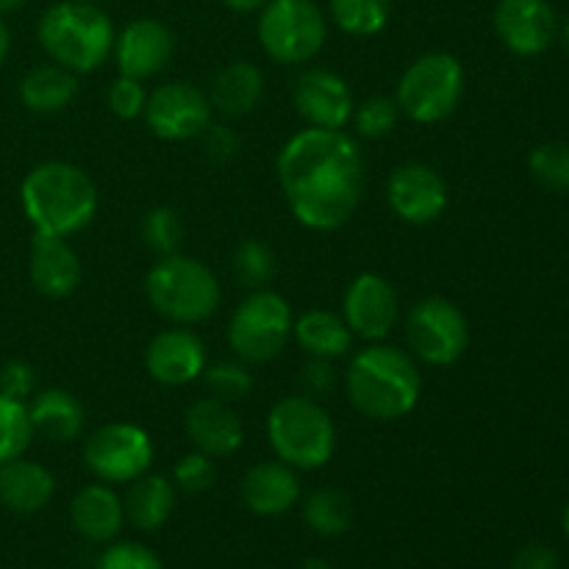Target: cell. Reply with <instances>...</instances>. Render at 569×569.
I'll return each instance as SVG.
<instances>
[{
	"label": "cell",
	"mask_w": 569,
	"mask_h": 569,
	"mask_svg": "<svg viewBox=\"0 0 569 569\" xmlns=\"http://www.w3.org/2000/svg\"><path fill=\"white\" fill-rule=\"evenodd\" d=\"M276 172L295 220L311 231L342 228L365 194V156L345 131L295 133L278 153Z\"/></svg>",
	"instance_id": "obj_1"
},
{
	"label": "cell",
	"mask_w": 569,
	"mask_h": 569,
	"mask_svg": "<svg viewBox=\"0 0 569 569\" xmlns=\"http://www.w3.org/2000/svg\"><path fill=\"white\" fill-rule=\"evenodd\" d=\"M345 387L359 415L392 422L415 411L422 392V376L415 356L392 345L372 342L350 359Z\"/></svg>",
	"instance_id": "obj_2"
},
{
	"label": "cell",
	"mask_w": 569,
	"mask_h": 569,
	"mask_svg": "<svg viewBox=\"0 0 569 569\" xmlns=\"http://www.w3.org/2000/svg\"><path fill=\"white\" fill-rule=\"evenodd\" d=\"M20 203L33 233L72 237L98 214V189L81 167L70 161H44L26 176Z\"/></svg>",
	"instance_id": "obj_3"
},
{
	"label": "cell",
	"mask_w": 569,
	"mask_h": 569,
	"mask_svg": "<svg viewBox=\"0 0 569 569\" xmlns=\"http://www.w3.org/2000/svg\"><path fill=\"white\" fill-rule=\"evenodd\" d=\"M39 44L53 64L76 72H94L114 50V26L98 3L61 0L53 3L37 26Z\"/></svg>",
	"instance_id": "obj_4"
},
{
	"label": "cell",
	"mask_w": 569,
	"mask_h": 569,
	"mask_svg": "<svg viewBox=\"0 0 569 569\" xmlns=\"http://www.w3.org/2000/svg\"><path fill=\"white\" fill-rule=\"evenodd\" d=\"M267 437L272 450L292 470H320L333 459L337 428L331 415L311 395H289L270 409Z\"/></svg>",
	"instance_id": "obj_5"
},
{
	"label": "cell",
	"mask_w": 569,
	"mask_h": 569,
	"mask_svg": "<svg viewBox=\"0 0 569 569\" xmlns=\"http://www.w3.org/2000/svg\"><path fill=\"white\" fill-rule=\"evenodd\" d=\"M150 306L176 326H198L220 306V283L198 259L172 253L156 261L144 278Z\"/></svg>",
	"instance_id": "obj_6"
},
{
	"label": "cell",
	"mask_w": 569,
	"mask_h": 569,
	"mask_svg": "<svg viewBox=\"0 0 569 569\" xmlns=\"http://www.w3.org/2000/svg\"><path fill=\"white\" fill-rule=\"evenodd\" d=\"M465 98V67L453 53L433 50L406 67L398 81V109L409 120L433 126L459 109Z\"/></svg>",
	"instance_id": "obj_7"
},
{
	"label": "cell",
	"mask_w": 569,
	"mask_h": 569,
	"mask_svg": "<svg viewBox=\"0 0 569 569\" xmlns=\"http://www.w3.org/2000/svg\"><path fill=\"white\" fill-rule=\"evenodd\" d=\"M292 309L270 289L250 292L228 322V345L244 365H267L292 337Z\"/></svg>",
	"instance_id": "obj_8"
},
{
	"label": "cell",
	"mask_w": 569,
	"mask_h": 569,
	"mask_svg": "<svg viewBox=\"0 0 569 569\" xmlns=\"http://www.w3.org/2000/svg\"><path fill=\"white\" fill-rule=\"evenodd\" d=\"M328 20L315 0H270L259 17V42L278 64H306L322 50Z\"/></svg>",
	"instance_id": "obj_9"
},
{
	"label": "cell",
	"mask_w": 569,
	"mask_h": 569,
	"mask_svg": "<svg viewBox=\"0 0 569 569\" xmlns=\"http://www.w3.org/2000/svg\"><path fill=\"white\" fill-rule=\"evenodd\" d=\"M406 339L415 359L431 367H453L470 345L467 317L453 300L426 298L406 317Z\"/></svg>",
	"instance_id": "obj_10"
},
{
	"label": "cell",
	"mask_w": 569,
	"mask_h": 569,
	"mask_svg": "<svg viewBox=\"0 0 569 569\" xmlns=\"http://www.w3.org/2000/svg\"><path fill=\"white\" fill-rule=\"evenodd\" d=\"M153 439L133 422H109L83 442V465L103 483H131L150 472Z\"/></svg>",
	"instance_id": "obj_11"
},
{
	"label": "cell",
	"mask_w": 569,
	"mask_h": 569,
	"mask_svg": "<svg viewBox=\"0 0 569 569\" xmlns=\"http://www.w3.org/2000/svg\"><path fill=\"white\" fill-rule=\"evenodd\" d=\"M211 100L187 81L161 83L148 94L144 122L164 142H189L211 126Z\"/></svg>",
	"instance_id": "obj_12"
},
{
	"label": "cell",
	"mask_w": 569,
	"mask_h": 569,
	"mask_svg": "<svg viewBox=\"0 0 569 569\" xmlns=\"http://www.w3.org/2000/svg\"><path fill=\"white\" fill-rule=\"evenodd\" d=\"M342 317L353 337L381 342L400 317V300L392 283L378 272H361L345 289Z\"/></svg>",
	"instance_id": "obj_13"
},
{
	"label": "cell",
	"mask_w": 569,
	"mask_h": 569,
	"mask_svg": "<svg viewBox=\"0 0 569 569\" xmlns=\"http://www.w3.org/2000/svg\"><path fill=\"white\" fill-rule=\"evenodd\" d=\"M389 209L409 226H428L448 209V183L433 167L411 161L398 167L387 181Z\"/></svg>",
	"instance_id": "obj_14"
},
{
	"label": "cell",
	"mask_w": 569,
	"mask_h": 569,
	"mask_svg": "<svg viewBox=\"0 0 569 569\" xmlns=\"http://www.w3.org/2000/svg\"><path fill=\"white\" fill-rule=\"evenodd\" d=\"M295 109L309 122V128L345 131L353 120V92L348 81L326 67H311L295 83Z\"/></svg>",
	"instance_id": "obj_15"
},
{
	"label": "cell",
	"mask_w": 569,
	"mask_h": 569,
	"mask_svg": "<svg viewBox=\"0 0 569 569\" xmlns=\"http://www.w3.org/2000/svg\"><path fill=\"white\" fill-rule=\"evenodd\" d=\"M495 31L517 56H539L553 44L559 20L548 0H500L495 6Z\"/></svg>",
	"instance_id": "obj_16"
},
{
	"label": "cell",
	"mask_w": 569,
	"mask_h": 569,
	"mask_svg": "<svg viewBox=\"0 0 569 569\" xmlns=\"http://www.w3.org/2000/svg\"><path fill=\"white\" fill-rule=\"evenodd\" d=\"M172 50H176V39L170 28L153 17H139L131 26L122 28L120 37H114L111 53H114L120 76L148 81L170 64Z\"/></svg>",
	"instance_id": "obj_17"
},
{
	"label": "cell",
	"mask_w": 569,
	"mask_h": 569,
	"mask_svg": "<svg viewBox=\"0 0 569 569\" xmlns=\"http://www.w3.org/2000/svg\"><path fill=\"white\" fill-rule=\"evenodd\" d=\"M144 367L161 387H187L206 370V345L189 328H167L144 350Z\"/></svg>",
	"instance_id": "obj_18"
},
{
	"label": "cell",
	"mask_w": 569,
	"mask_h": 569,
	"mask_svg": "<svg viewBox=\"0 0 569 569\" xmlns=\"http://www.w3.org/2000/svg\"><path fill=\"white\" fill-rule=\"evenodd\" d=\"M183 431L194 450L211 456V459H226L233 456L244 442V428L231 403L217 398H200L183 415Z\"/></svg>",
	"instance_id": "obj_19"
},
{
	"label": "cell",
	"mask_w": 569,
	"mask_h": 569,
	"mask_svg": "<svg viewBox=\"0 0 569 569\" xmlns=\"http://www.w3.org/2000/svg\"><path fill=\"white\" fill-rule=\"evenodd\" d=\"M81 259L67 244V239L33 233L28 276L37 292H42L44 298H67L81 283Z\"/></svg>",
	"instance_id": "obj_20"
},
{
	"label": "cell",
	"mask_w": 569,
	"mask_h": 569,
	"mask_svg": "<svg viewBox=\"0 0 569 569\" xmlns=\"http://www.w3.org/2000/svg\"><path fill=\"white\" fill-rule=\"evenodd\" d=\"M242 500L253 515L281 517L300 500L298 470L276 461H259L242 478Z\"/></svg>",
	"instance_id": "obj_21"
},
{
	"label": "cell",
	"mask_w": 569,
	"mask_h": 569,
	"mask_svg": "<svg viewBox=\"0 0 569 569\" xmlns=\"http://www.w3.org/2000/svg\"><path fill=\"white\" fill-rule=\"evenodd\" d=\"M70 520L78 537L94 545H109L120 537L122 526H126V506L109 483H89V487L78 489V495L72 498Z\"/></svg>",
	"instance_id": "obj_22"
},
{
	"label": "cell",
	"mask_w": 569,
	"mask_h": 569,
	"mask_svg": "<svg viewBox=\"0 0 569 569\" xmlns=\"http://www.w3.org/2000/svg\"><path fill=\"white\" fill-rule=\"evenodd\" d=\"M56 478L39 461L11 459L0 465V506L14 515H37L53 500Z\"/></svg>",
	"instance_id": "obj_23"
},
{
	"label": "cell",
	"mask_w": 569,
	"mask_h": 569,
	"mask_svg": "<svg viewBox=\"0 0 569 569\" xmlns=\"http://www.w3.org/2000/svg\"><path fill=\"white\" fill-rule=\"evenodd\" d=\"M33 433H42L50 442H76L87 426L83 403L67 389H42L33 392L28 403Z\"/></svg>",
	"instance_id": "obj_24"
},
{
	"label": "cell",
	"mask_w": 569,
	"mask_h": 569,
	"mask_svg": "<svg viewBox=\"0 0 569 569\" xmlns=\"http://www.w3.org/2000/svg\"><path fill=\"white\" fill-rule=\"evenodd\" d=\"M264 98V76L250 61H231L211 81V109L226 117H244Z\"/></svg>",
	"instance_id": "obj_25"
},
{
	"label": "cell",
	"mask_w": 569,
	"mask_h": 569,
	"mask_svg": "<svg viewBox=\"0 0 569 569\" xmlns=\"http://www.w3.org/2000/svg\"><path fill=\"white\" fill-rule=\"evenodd\" d=\"M176 483L164 476H150L144 472L142 478L131 481L126 500V520L133 528L144 533H153L170 522L172 511H176Z\"/></svg>",
	"instance_id": "obj_26"
},
{
	"label": "cell",
	"mask_w": 569,
	"mask_h": 569,
	"mask_svg": "<svg viewBox=\"0 0 569 569\" xmlns=\"http://www.w3.org/2000/svg\"><path fill=\"white\" fill-rule=\"evenodd\" d=\"M292 337L303 348L306 356L328 361L342 359L350 345H353V331L348 328L345 317L322 309H311L300 315L292 322Z\"/></svg>",
	"instance_id": "obj_27"
},
{
	"label": "cell",
	"mask_w": 569,
	"mask_h": 569,
	"mask_svg": "<svg viewBox=\"0 0 569 569\" xmlns=\"http://www.w3.org/2000/svg\"><path fill=\"white\" fill-rule=\"evenodd\" d=\"M78 78L76 72L59 64L33 67L20 81V100L33 114H56L64 111L76 100Z\"/></svg>",
	"instance_id": "obj_28"
},
{
	"label": "cell",
	"mask_w": 569,
	"mask_h": 569,
	"mask_svg": "<svg viewBox=\"0 0 569 569\" xmlns=\"http://www.w3.org/2000/svg\"><path fill=\"white\" fill-rule=\"evenodd\" d=\"M303 522L317 537H342L353 526V500L342 489H317L306 498Z\"/></svg>",
	"instance_id": "obj_29"
},
{
	"label": "cell",
	"mask_w": 569,
	"mask_h": 569,
	"mask_svg": "<svg viewBox=\"0 0 569 569\" xmlns=\"http://www.w3.org/2000/svg\"><path fill=\"white\" fill-rule=\"evenodd\" d=\"M333 22L350 37H376L389 26L392 0H328Z\"/></svg>",
	"instance_id": "obj_30"
},
{
	"label": "cell",
	"mask_w": 569,
	"mask_h": 569,
	"mask_svg": "<svg viewBox=\"0 0 569 569\" xmlns=\"http://www.w3.org/2000/svg\"><path fill=\"white\" fill-rule=\"evenodd\" d=\"M31 439L33 426L28 417V403L0 395V465L26 456Z\"/></svg>",
	"instance_id": "obj_31"
},
{
	"label": "cell",
	"mask_w": 569,
	"mask_h": 569,
	"mask_svg": "<svg viewBox=\"0 0 569 569\" xmlns=\"http://www.w3.org/2000/svg\"><path fill=\"white\" fill-rule=\"evenodd\" d=\"M276 276V256L261 239H244L233 250V278L244 289H267V283Z\"/></svg>",
	"instance_id": "obj_32"
},
{
	"label": "cell",
	"mask_w": 569,
	"mask_h": 569,
	"mask_svg": "<svg viewBox=\"0 0 569 569\" xmlns=\"http://www.w3.org/2000/svg\"><path fill=\"white\" fill-rule=\"evenodd\" d=\"M142 242L144 248L153 250L159 259L178 253L183 244L181 217H178L172 209H167V206L150 209L148 214L142 217Z\"/></svg>",
	"instance_id": "obj_33"
},
{
	"label": "cell",
	"mask_w": 569,
	"mask_h": 569,
	"mask_svg": "<svg viewBox=\"0 0 569 569\" xmlns=\"http://www.w3.org/2000/svg\"><path fill=\"white\" fill-rule=\"evenodd\" d=\"M206 389L211 392V398L226 400V403H233V400H244L250 392H253V372L248 370L244 361H217V365L206 367L203 370Z\"/></svg>",
	"instance_id": "obj_34"
},
{
	"label": "cell",
	"mask_w": 569,
	"mask_h": 569,
	"mask_svg": "<svg viewBox=\"0 0 569 569\" xmlns=\"http://www.w3.org/2000/svg\"><path fill=\"white\" fill-rule=\"evenodd\" d=\"M531 176L550 192H569V142H545L531 150Z\"/></svg>",
	"instance_id": "obj_35"
},
{
	"label": "cell",
	"mask_w": 569,
	"mask_h": 569,
	"mask_svg": "<svg viewBox=\"0 0 569 569\" xmlns=\"http://www.w3.org/2000/svg\"><path fill=\"white\" fill-rule=\"evenodd\" d=\"M398 117H400L398 100L383 98V94H378V98H367L365 103L353 109L356 131H359L365 139H381L387 137V133H392L395 126H398Z\"/></svg>",
	"instance_id": "obj_36"
},
{
	"label": "cell",
	"mask_w": 569,
	"mask_h": 569,
	"mask_svg": "<svg viewBox=\"0 0 569 569\" xmlns=\"http://www.w3.org/2000/svg\"><path fill=\"white\" fill-rule=\"evenodd\" d=\"M214 478H217L214 459L200 453V450H192V453L183 456V459L176 465V470H172V483H176V489H181V492L187 495L209 492V489L214 487Z\"/></svg>",
	"instance_id": "obj_37"
},
{
	"label": "cell",
	"mask_w": 569,
	"mask_h": 569,
	"mask_svg": "<svg viewBox=\"0 0 569 569\" xmlns=\"http://www.w3.org/2000/svg\"><path fill=\"white\" fill-rule=\"evenodd\" d=\"M94 569H164L159 556L139 542H109Z\"/></svg>",
	"instance_id": "obj_38"
},
{
	"label": "cell",
	"mask_w": 569,
	"mask_h": 569,
	"mask_svg": "<svg viewBox=\"0 0 569 569\" xmlns=\"http://www.w3.org/2000/svg\"><path fill=\"white\" fill-rule=\"evenodd\" d=\"M109 109L114 111L120 120H137V117L144 114V106H148V89H144L142 81L137 78L120 76L109 87Z\"/></svg>",
	"instance_id": "obj_39"
},
{
	"label": "cell",
	"mask_w": 569,
	"mask_h": 569,
	"mask_svg": "<svg viewBox=\"0 0 569 569\" xmlns=\"http://www.w3.org/2000/svg\"><path fill=\"white\" fill-rule=\"evenodd\" d=\"M37 392V370L28 361H9L0 367V395L11 400H31Z\"/></svg>",
	"instance_id": "obj_40"
},
{
	"label": "cell",
	"mask_w": 569,
	"mask_h": 569,
	"mask_svg": "<svg viewBox=\"0 0 569 569\" xmlns=\"http://www.w3.org/2000/svg\"><path fill=\"white\" fill-rule=\"evenodd\" d=\"M200 137H203L206 156H209L211 161H220V164L222 161H231L233 156L239 153V144H242V139L237 137V131H233V128L214 126V122H211V126L206 128Z\"/></svg>",
	"instance_id": "obj_41"
},
{
	"label": "cell",
	"mask_w": 569,
	"mask_h": 569,
	"mask_svg": "<svg viewBox=\"0 0 569 569\" xmlns=\"http://www.w3.org/2000/svg\"><path fill=\"white\" fill-rule=\"evenodd\" d=\"M300 381H303V389L317 398V395L328 392L337 381V372H333V365L328 359H311L309 365L300 370Z\"/></svg>",
	"instance_id": "obj_42"
},
{
	"label": "cell",
	"mask_w": 569,
	"mask_h": 569,
	"mask_svg": "<svg viewBox=\"0 0 569 569\" xmlns=\"http://www.w3.org/2000/svg\"><path fill=\"white\" fill-rule=\"evenodd\" d=\"M511 569H559V556L553 548L542 542L526 545L511 559Z\"/></svg>",
	"instance_id": "obj_43"
},
{
	"label": "cell",
	"mask_w": 569,
	"mask_h": 569,
	"mask_svg": "<svg viewBox=\"0 0 569 569\" xmlns=\"http://www.w3.org/2000/svg\"><path fill=\"white\" fill-rule=\"evenodd\" d=\"M222 3H226L231 11H237V14H253V11L264 9L270 0H222Z\"/></svg>",
	"instance_id": "obj_44"
},
{
	"label": "cell",
	"mask_w": 569,
	"mask_h": 569,
	"mask_svg": "<svg viewBox=\"0 0 569 569\" xmlns=\"http://www.w3.org/2000/svg\"><path fill=\"white\" fill-rule=\"evenodd\" d=\"M9 48H11L9 28H6L3 17H0V67H3V64H6V59H9Z\"/></svg>",
	"instance_id": "obj_45"
},
{
	"label": "cell",
	"mask_w": 569,
	"mask_h": 569,
	"mask_svg": "<svg viewBox=\"0 0 569 569\" xmlns=\"http://www.w3.org/2000/svg\"><path fill=\"white\" fill-rule=\"evenodd\" d=\"M26 3H28V0H0V17L11 14V11H17V9H22Z\"/></svg>",
	"instance_id": "obj_46"
},
{
	"label": "cell",
	"mask_w": 569,
	"mask_h": 569,
	"mask_svg": "<svg viewBox=\"0 0 569 569\" xmlns=\"http://www.w3.org/2000/svg\"><path fill=\"white\" fill-rule=\"evenodd\" d=\"M298 569H333L326 559H306Z\"/></svg>",
	"instance_id": "obj_47"
},
{
	"label": "cell",
	"mask_w": 569,
	"mask_h": 569,
	"mask_svg": "<svg viewBox=\"0 0 569 569\" xmlns=\"http://www.w3.org/2000/svg\"><path fill=\"white\" fill-rule=\"evenodd\" d=\"M561 526H565V533H567V539H569V503H567V509H565V517H561Z\"/></svg>",
	"instance_id": "obj_48"
},
{
	"label": "cell",
	"mask_w": 569,
	"mask_h": 569,
	"mask_svg": "<svg viewBox=\"0 0 569 569\" xmlns=\"http://www.w3.org/2000/svg\"><path fill=\"white\" fill-rule=\"evenodd\" d=\"M561 37H565V48L569 50V17H567V22H565V31H561Z\"/></svg>",
	"instance_id": "obj_49"
},
{
	"label": "cell",
	"mask_w": 569,
	"mask_h": 569,
	"mask_svg": "<svg viewBox=\"0 0 569 569\" xmlns=\"http://www.w3.org/2000/svg\"><path fill=\"white\" fill-rule=\"evenodd\" d=\"M83 3H103V0H83Z\"/></svg>",
	"instance_id": "obj_50"
}]
</instances>
